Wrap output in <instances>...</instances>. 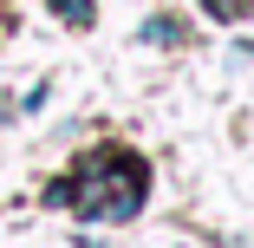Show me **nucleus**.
Instances as JSON below:
<instances>
[{
	"mask_svg": "<svg viewBox=\"0 0 254 248\" xmlns=\"http://www.w3.org/2000/svg\"><path fill=\"white\" fill-rule=\"evenodd\" d=\"M143 183H150V170H143L137 157L98 151V157L78 170V183L53 189V203H78L85 222H130V216L143 209Z\"/></svg>",
	"mask_w": 254,
	"mask_h": 248,
	"instance_id": "nucleus-1",
	"label": "nucleus"
},
{
	"mask_svg": "<svg viewBox=\"0 0 254 248\" xmlns=\"http://www.w3.org/2000/svg\"><path fill=\"white\" fill-rule=\"evenodd\" d=\"M143 39H150V46H176L183 33H176V20H170V13H157V20L143 26Z\"/></svg>",
	"mask_w": 254,
	"mask_h": 248,
	"instance_id": "nucleus-2",
	"label": "nucleus"
},
{
	"mask_svg": "<svg viewBox=\"0 0 254 248\" xmlns=\"http://www.w3.org/2000/svg\"><path fill=\"white\" fill-rule=\"evenodd\" d=\"M53 13L72 20V26H91V0H53Z\"/></svg>",
	"mask_w": 254,
	"mask_h": 248,
	"instance_id": "nucleus-3",
	"label": "nucleus"
}]
</instances>
